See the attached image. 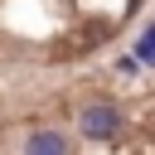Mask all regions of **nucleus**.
<instances>
[{
	"instance_id": "1",
	"label": "nucleus",
	"mask_w": 155,
	"mask_h": 155,
	"mask_svg": "<svg viewBox=\"0 0 155 155\" xmlns=\"http://www.w3.org/2000/svg\"><path fill=\"white\" fill-rule=\"evenodd\" d=\"M78 126H82L87 136H111V131L121 126V116H116V107H107V102H97V107H87V111L78 116Z\"/></svg>"
},
{
	"instance_id": "2",
	"label": "nucleus",
	"mask_w": 155,
	"mask_h": 155,
	"mask_svg": "<svg viewBox=\"0 0 155 155\" xmlns=\"http://www.w3.org/2000/svg\"><path fill=\"white\" fill-rule=\"evenodd\" d=\"M29 145H34V150H63V136H48V131H39Z\"/></svg>"
},
{
	"instance_id": "3",
	"label": "nucleus",
	"mask_w": 155,
	"mask_h": 155,
	"mask_svg": "<svg viewBox=\"0 0 155 155\" xmlns=\"http://www.w3.org/2000/svg\"><path fill=\"white\" fill-rule=\"evenodd\" d=\"M140 58H145V63H155V29L140 39Z\"/></svg>"
}]
</instances>
